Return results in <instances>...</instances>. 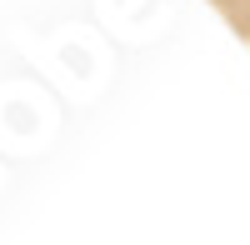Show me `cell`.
I'll return each mask as SVG.
<instances>
[{"instance_id": "1", "label": "cell", "mask_w": 250, "mask_h": 245, "mask_svg": "<svg viewBox=\"0 0 250 245\" xmlns=\"http://www.w3.org/2000/svg\"><path fill=\"white\" fill-rule=\"evenodd\" d=\"M215 5L225 10V20H230L240 35H250V0H215Z\"/></svg>"}]
</instances>
